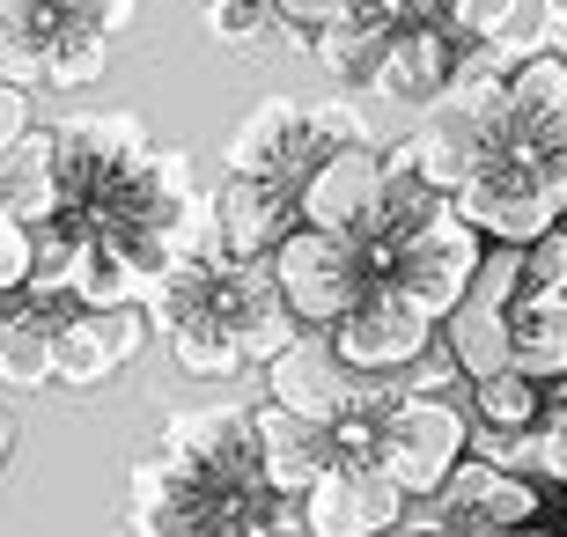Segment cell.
Listing matches in <instances>:
<instances>
[{
    "instance_id": "6da1fadb",
    "label": "cell",
    "mask_w": 567,
    "mask_h": 537,
    "mask_svg": "<svg viewBox=\"0 0 567 537\" xmlns=\"http://www.w3.org/2000/svg\"><path fill=\"white\" fill-rule=\"evenodd\" d=\"M274 272H280V288H288L295 317H302V324H317V331H332L339 317L361 302V295L377 288V266H369V250H361L354 236H332V228H317V221H295L288 236H280Z\"/></svg>"
},
{
    "instance_id": "7a4b0ae2",
    "label": "cell",
    "mask_w": 567,
    "mask_h": 537,
    "mask_svg": "<svg viewBox=\"0 0 567 537\" xmlns=\"http://www.w3.org/2000/svg\"><path fill=\"white\" fill-rule=\"evenodd\" d=\"M472 450V420L464 405H450V391H405L399 383V405L383 420V442H377V464L399 478L413 500L442 494V478L457 472V456Z\"/></svg>"
},
{
    "instance_id": "3957f363",
    "label": "cell",
    "mask_w": 567,
    "mask_h": 537,
    "mask_svg": "<svg viewBox=\"0 0 567 537\" xmlns=\"http://www.w3.org/2000/svg\"><path fill=\"white\" fill-rule=\"evenodd\" d=\"M480 258H486V236L464 221V207L450 199L435 221H421L399 250H391V258H383V280H391L399 295H413V302H421V310L442 324V317L464 302V288H472Z\"/></svg>"
},
{
    "instance_id": "277c9868",
    "label": "cell",
    "mask_w": 567,
    "mask_h": 537,
    "mask_svg": "<svg viewBox=\"0 0 567 537\" xmlns=\"http://www.w3.org/2000/svg\"><path fill=\"white\" fill-rule=\"evenodd\" d=\"M302 221L332 228V236H354L361 250L377 244L383 228V199H391V169H383V147L377 141H354V147H324L310 169H302Z\"/></svg>"
},
{
    "instance_id": "5b68a950",
    "label": "cell",
    "mask_w": 567,
    "mask_h": 537,
    "mask_svg": "<svg viewBox=\"0 0 567 537\" xmlns=\"http://www.w3.org/2000/svg\"><path fill=\"white\" fill-rule=\"evenodd\" d=\"M214 317L229 324V339L244 347L251 369H266L274 353H288L295 339L310 331L302 317H295L274 258H221V266H214Z\"/></svg>"
},
{
    "instance_id": "8992f818",
    "label": "cell",
    "mask_w": 567,
    "mask_h": 537,
    "mask_svg": "<svg viewBox=\"0 0 567 537\" xmlns=\"http://www.w3.org/2000/svg\"><path fill=\"white\" fill-rule=\"evenodd\" d=\"M435 331L442 324L413 302V295H399L391 280H377V288L332 324V347L347 353L361 375H405L427 347H435Z\"/></svg>"
},
{
    "instance_id": "52a82bcc",
    "label": "cell",
    "mask_w": 567,
    "mask_h": 537,
    "mask_svg": "<svg viewBox=\"0 0 567 537\" xmlns=\"http://www.w3.org/2000/svg\"><path fill=\"white\" fill-rule=\"evenodd\" d=\"M405 508H413V494H405L399 478L383 472V464H354V456H332L310 478V494H302L310 537H383Z\"/></svg>"
},
{
    "instance_id": "ba28073f",
    "label": "cell",
    "mask_w": 567,
    "mask_h": 537,
    "mask_svg": "<svg viewBox=\"0 0 567 537\" xmlns=\"http://www.w3.org/2000/svg\"><path fill=\"white\" fill-rule=\"evenodd\" d=\"M155 339V317H147V302H111V310H66L60 324V383L66 391H96V383H111V375L126 369V361H141V347Z\"/></svg>"
},
{
    "instance_id": "9c48e42d",
    "label": "cell",
    "mask_w": 567,
    "mask_h": 537,
    "mask_svg": "<svg viewBox=\"0 0 567 537\" xmlns=\"http://www.w3.org/2000/svg\"><path fill=\"white\" fill-rule=\"evenodd\" d=\"M361 383H369V375H361L354 361L332 347V331H317V324L302 331L288 353H274V361H266V397H280V405H295V413L324 420V427L354 405Z\"/></svg>"
},
{
    "instance_id": "30bf717a",
    "label": "cell",
    "mask_w": 567,
    "mask_h": 537,
    "mask_svg": "<svg viewBox=\"0 0 567 537\" xmlns=\"http://www.w3.org/2000/svg\"><path fill=\"white\" fill-rule=\"evenodd\" d=\"M317 163L310 147V104L302 96H258L229 133V177H295Z\"/></svg>"
},
{
    "instance_id": "8fae6325",
    "label": "cell",
    "mask_w": 567,
    "mask_h": 537,
    "mask_svg": "<svg viewBox=\"0 0 567 537\" xmlns=\"http://www.w3.org/2000/svg\"><path fill=\"white\" fill-rule=\"evenodd\" d=\"M82 310L66 288H22V302L0 317V391H44L60 383V324Z\"/></svg>"
},
{
    "instance_id": "7c38bea8",
    "label": "cell",
    "mask_w": 567,
    "mask_h": 537,
    "mask_svg": "<svg viewBox=\"0 0 567 537\" xmlns=\"http://www.w3.org/2000/svg\"><path fill=\"white\" fill-rule=\"evenodd\" d=\"M251 434H258V472H266V486L280 500H302L310 478L332 464V427L295 413V405H280V397H266L251 413Z\"/></svg>"
},
{
    "instance_id": "4fadbf2b",
    "label": "cell",
    "mask_w": 567,
    "mask_h": 537,
    "mask_svg": "<svg viewBox=\"0 0 567 537\" xmlns=\"http://www.w3.org/2000/svg\"><path fill=\"white\" fill-rule=\"evenodd\" d=\"M464 38L450 22H399L391 38H383V66H377V96L391 104H435L442 82H450V66H457Z\"/></svg>"
},
{
    "instance_id": "5bb4252c",
    "label": "cell",
    "mask_w": 567,
    "mask_h": 537,
    "mask_svg": "<svg viewBox=\"0 0 567 537\" xmlns=\"http://www.w3.org/2000/svg\"><path fill=\"white\" fill-rule=\"evenodd\" d=\"M221 207V236H229V258H274L280 236L302 221V199H295V177H229L214 192Z\"/></svg>"
},
{
    "instance_id": "9a60e30c",
    "label": "cell",
    "mask_w": 567,
    "mask_h": 537,
    "mask_svg": "<svg viewBox=\"0 0 567 537\" xmlns=\"http://www.w3.org/2000/svg\"><path fill=\"white\" fill-rule=\"evenodd\" d=\"M0 207L16 221H52L66 207V163H60V125H30L0 155Z\"/></svg>"
},
{
    "instance_id": "2e32d148",
    "label": "cell",
    "mask_w": 567,
    "mask_h": 537,
    "mask_svg": "<svg viewBox=\"0 0 567 537\" xmlns=\"http://www.w3.org/2000/svg\"><path fill=\"white\" fill-rule=\"evenodd\" d=\"M508 369L538 375V383L567 375V288H538L530 280L508 302Z\"/></svg>"
},
{
    "instance_id": "e0dca14e",
    "label": "cell",
    "mask_w": 567,
    "mask_h": 537,
    "mask_svg": "<svg viewBox=\"0 0 567 537\" xmlns=\"http://www.w3.org/2000/svg\"><path fill=\"white\" fill-rule=\"evenodd\" d=\"M508 133H524L538 147L567 141V52H530L508 66Z\"/></svg>"
},
{
    "instance_id": "ac0fdd59",
    "label": "cell",
    "mask_w": 567,
    "mask_h": 537,
    "mask_svg": "<svg viewBox=\"0 0 567 537\" xmlns=\"http://www.w3.org/2000/svg\"><path fill=\"white\" fill-rule=\"evenodd\" d=\"M427 111L480 125L486 141H494V133H508V66L494 60L486 44H464L457 66H450V82H442V96H435Z\"/></svg>"
},
{
    "instance_id": "d6986e66",
    "label": "cell",
    "mask_w": 567,
    "mask_h": 537,
    "mask_svg": "<svg viewBox=\"0 0 567 537\" xmlns=\"http://www.w3.org/2000/svg\"><path fill=\"white\" fill-rule=\"evenodd\" d=\"M442 347L464 369V383L508 369V302H494L486 288H464V302L442 317Z\"/></svg>"
},
{
    "instance_id": "ffe728a7",
    "label": "cell",
    "mask_w": 567,
    "mask_h": 537,
    "mask_svg": "<svg viewBox=\"0 0 567 537\" xmlns=\"http://www.w3.org/2000/svg\"><path fill=\"white\" fill-rule=\"evenodd\" d=\"M104 66H111V30L89 22L82 8H60L52 30H44V89L74 96V89H89Z\"/></svg>"
},
{
    "instance_id": "44dd1931",
    "label": "cell",
    "mask_w": 567,
    "mask_h": 537,
    "mask_svg": "<svg viewBox=\"0 0 567 537\" xmlns=\"http://www.w3.org/2000/svg\"><path fill=\"white\" fill-rule=\"evenodd\" d=\"M155 244H163L169 266H221L229 258V236H221V207L192 185L177 192L163 214H155Z\"/></svg>"
},
{
    "instance_id": "7402d4cb",
    "label": "cell",
    "mask_w": 567,
    "mask_h": 537,
    "mask_svg": "<svg viewBox=\"0 0 567 537\" xmlns=\"http://www.w3.org/2000/svg\"><path fill=\"white\" fill-rule=\"evenodd\" d=\"M163 347H169V361L185 375H199V383H229V375H244L251 361H244V347L229 339V324L214 317V302H199V310H185L177 324L163 331Z\"/></svg>"
},
{
    "instance_id": "603a6c76",
    "label": "cell",
    "mask_w": 567,
    "mask_h": 537,
    "mask_svg": "<svg viewBox=\"0 0 567 537\" xmlns=\"http://www.w3.org/2000/svg\"><path fill=\"white\" fill-rule=\"evenodd\" d=\"M413 155H421V177H427V185L457 199V192L472 185V169L486 163V133H480V125H464V118L427 111V125L413 133Z\"/></svg>"
},
{
    "instance_id": "cb8c5ba5",
    "label": "cell",
    "mask_w": 567,
    "mask_h": 537,
    "mask_svg": "<svg viewBox=\"0 0 567 537\" xmlns=\"http://www.w3.org/2000/svg\"><path fill=\"white\" fill-rule=\"evenodd\" d=\"M60 8L44 0H0V82L16 89H44V30Z\"/></svg>"
},
{
    "instance_id": "d4e9b609",
    "label": "cell",
    "mask_w": 567,
    "mask_h": 537,
    "mask_svg": "<svg viewBox=\"0 0 567 537\" xmlns=\"http://www.w3.org/2000/svg\"><path fill=\"white\" fill-rule=\"evenodd\" d=\"M546 413V383L524 369H494L472 383V427H538Z\"/></svg>"
},
{
    "instance_id": "484cf974",
    "label": "cell",
    "mask_w": 567,
    "mask_h": 537,
    "mask_svg": "<svg viewBox=\"0 0 567 537\" xmlns=\"http://www.w3.org/2000/svg\"><path fill=\"white\" fill-rule=\"evenodd\" d=\"M82 250H89V236L66 221V214H52V221H30V288H66V295H74Z\"/></svg>"
},
{
    "instance_id": "4316f807",
    "label": "cell",
    "mask_w": 567,
    "mask_h": 537,
    "mask_svg": "<svg viewBox=\"0 0 567 537\" xmlns=\"http://www.w3.org/2000/svg\"><path fill=\"white\" fill-rule=\"evenodd\" d=\"M560 30H567V22H560V0H516V8L502 16V30L486 38V52H494L502 66H516V60H530V52H546Z\"/></svg>"
},
{
    "instance_id": "83f0119b",
    "label": "cell",
    "mask_w": 567,
    "mask_h": 537,
    "mask_svg": "<svg viewBox=\"0 0 567 537\" xmlns=\"http://www.w3.org/2000/svg\"><path fill=\"white\" fill-rule=\"evenodd\" d=\"M199 16H207V38L236 44V52H251L266 30H274V0H199Z\"/></svg>"
},
{
    "instance_id": "f1b7e54d",
    "label": "cell",
    "mask_w": 567,
    "mask_h": 537,
    "mask_svg": "<svg viewBox=\"0 0 567 537\" xmlns=\"http://www.w3.org/2000/svg\"><path fill=\"white\" fill-rule=\"evenodd\" d=\"M530 472L567 486V375L546 383V413H538V427H530Z\"/></svg>"
},
{
    "instance_id": "f546056e",
    "label": "cell",
    "mask_w": 567,
    "mask_h": 537,
    "mask_svg": "<svg viewBox=\"0 0 567 537\" xmlns=\"http://www.w3.org/2000/svg\"><path fill=\"white\" fill-rule=\"evenodd\" d=\"M354 141H369V125H361V111H354V89L317 96L310 104V147L324 155V147H354Z\"/></svg>"
},
{
    "instance_id": "4dcf8cb0",
    "label": "cell",
    "mask_w": 567,
    "mask_h": 537,
    "mask_svg": "<svg viewBox=\"0 0 567 537\" xmlns=\"http://www.w3.org/2000/svg\"><path fill=\"white\" fill-rule=\"evenodd\" d=\"M30 288V221L0 207V295H22Z\"/></svg>"
},
{
    "instance_id": "1f68e13d",
    "label": "cell",
    "mask_w": 567,
    "mask_h": 537,
    "mask_svg": "<svg viewBox=\"0 0 567 537\" xmlns=\"http://www.w3.org/2000/svg\"><path fill=\"white\" fill-rule=\"evenodd\" d=\"M274 16L295 30V44H302V52H317V30L347 16V0H274Z\"/></svg>"
},
{
    "instance_id": "d6a6232c",
    "label": "cell",
    "mask_w": 567,
    "mask_h": 537,
    "mask_svg": "<svg viewBox=\"0 0 567 537\" xmlns=\"http://www.w3.org/2000/svg\"><path fill=\"white\" fill-rule=\"evenodd\" d=\"M508 8H516V0H450V16H442V22H450L464 44H486L494 30H502Z\"/></svg>"
},
{
    "instance_id": "836d02e7",
    "label": "cell",
    "mask_w": 567,
    "mask_h": 537,
    "mask_svg": "<svg viewBox=\"0 0 567 537\" xmlns=\"http://www.w3.org/2000/svg\"><path fill=\"white\" fill-rule=\"evenodd\" d=\"M524 258H530V280L538 288H567V221H553L538 244H524Z\"/></svg>"
},
{
    "instance_id": "e575fe53",
    "label": "cell",
    "mask_w": 567,
    "mask_h": 537,
    "mask_svg": "<svg viewBox=\"0 0 567 537\" xmlns=\"http://www.w3.org/2000/svg\"><path fill=\"white\" fill-rule=\"evenodd\" d=\"M30 133V89H16V82H0V155Z\"/></svg>"
},
{
    "instance_id": "d590c367",
    "label": "cell",
    "mask_w": 567,
    "mask_h": 537,
    "mask_svg": "<svg viewBox=\"0 0 567 537\" xmlns=\"http://www.w3.org/2000/svg\"><path fill=\"white\" fill-rule=\"evenodd\" d=\"M133 8H141V0H82V16H89V22H104L111 38H118V30L133 22Z\"/></svg>"
},
{
    "instance_id": "8d00e7d4",
    "label": "cell",
    "mask_w": 567,
    "mask_h": 537,
    "mask_svg": "<svg viewBox=\"0 0 567 537\" xmlns=\"http://www.w3.org/2000/svg\"><path fill=\"white\" fill-rule=\"evenodd\" d=\"M383 537H442V523H435V516H421V508H405V516L391 523Z\"/></svg>"
},
{
    "instance_id": "74e56055",
    "label": "cell",
    "mask_w": 567,
    "mask_h": 537,
    "mask_svg": "<svg viewBox=\"0 0 567 537\" xmlns=\"http://www.w3.org/2000/svg\"><path fill=\"white\" fill-rule=\"evenodd\" d=\"M8 450H16V413L0 405V464H8Z\"/></svg>"
},
{
    "instance_id": "f35d334b",
    "label": "cell",
    "mask_w": 567,
    "mask_h": 537,
    "mask_svg": "<svg viewBox=\"0 0 567 537\" xmlns=\"http://www.w3.org/2000/svg\"><path fill=\"white\" fill-rule=\"evenodd\" d=\"M502 537H560V530H538V523H516V530H502Z\"/></svg>"
},
{
    "instance_id": "ab89813d",
    "label": "cell",
    "mask_w": 567,
    "mask_h": 537,
    "mask_svg": "<svg viewBox=\"0 0 567 537\" xmlns=\"http://www.w3.org/2000/svg\"><path fill=\"white\" fill-rule=\"evenodd\" d=\"M44 8H82V0H44Z\"/></svg>"
},
{
    "instance_id": "60d3db41",
    "label": "cell",
    "mask_w": 567,
    "mask_h": 537,
    "mask_svg": "<svg viewBox=\"0 0 567 537\" xmlns=\"http://www.w3.org/2000/svg\"><path fill=\"white\" fill-rule=\"evenodd\" d=\"M560 52H567V30H560Z\"/></svg>"
},
{
    "instance_id": "b9f144b4",
    "label": "cell",
    "mask_w": 567,
    "mask_h": 537,
    "mask_svg": "<svg viewBox=\"0 0 567 537\" xmlns=\"http://www.w3.org/2000/svg\"><path fill=\"white\" fill-rule=\"evenodd\" d=\"M560 155H567V141H560Z\"/></svg>"
}]
</instances>
